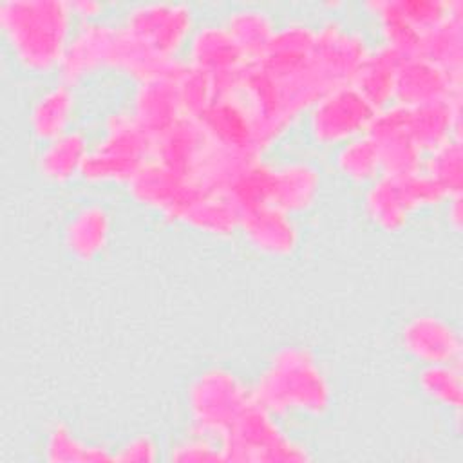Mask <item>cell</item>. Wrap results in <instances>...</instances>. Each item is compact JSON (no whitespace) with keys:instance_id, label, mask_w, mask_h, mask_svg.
Masks as SVG:
<instances>
[{"instance_id":"cell-1","label":"cell","mask_w":463,"mask_h":463,"mask_svg":"<svg viewBox=\"0 0 463 463\" xmlns=\"http://www.w3.org/2000/svg\"><path fill=\"white\" fill-rule=\"evenodd\" d=\"M72 11L61 0H5L0 25L16 61L36 74L58 71L71 40Z\"/></svg>"},{"instance_id":"cell-2","label":"cell","mask_w":463,"mask_h":463,"mask_svg":"<svg viewBox=\"0 0 463 463\" xmlns=\"http://www.w3.org/2000/svg\"><path fill=\"white\" fill-rule=\"evenodd\" d=\"M250 391L251 400L273 416H322L331 405L326 373L306 347L297 345L279 349Z\"/></svg>"},{"instance_id":"cell-3","label":"cell","mask_w":463,"mask_h":463,"mask_svg":"<svg viewBox=\"0 0 463 463\" xmlns=\"http://www.w3.org/2000/svg\"><path fill=\"white\" fill-rule=\"evenodd\" d=\"M219 443L224 461L298 463L311 459L307 449L286 436L275 416L253 400L224 430Z\"/></svg>"},{"instance_id":"cell-4","label":"cell","mask_w":463,"mask_h":463,"mask_svg":"<svg viewBox=\"0 0 463 463\" xmlns=\"http://www.w3.org/2000/svg\"><path fill=\"white\" fill-rule=\"evenodd\" d=\"M251 402V391L222 367L203 371L188 389L192 432L221 439L224 430Z\"/></svg>"},{"instance_id":"cell-5","label":"cell","mask_w":463,"mask_h":463,"mask_svg":"<svg viewBox=\"0 0 463 463\" xmlns=\"http://www.w3.org/2000/svg\"><path fill=\"white\" fill-rule=\"evenodd\" d=\"M121 27L163 58H175L194 33V11L181 2H146L130 7Z\"/></svg>"},{"instance_id":"cell-6","label":"cell","mask_w":463,"mask_h":463,"mask_svg":"<svg viewBox=\"0 0 463 463\" xmlns=\"http://www.w3.org/2000/svg\"><path fill=\"white\" fill-rule=\"evenodd\" d=\"M374 109L351 85L327 90L309 110L307 128L320 145H342L367 132Z\"/></svg>"},{"instance_id":"cell-7","label":"cell","mask_w":463,"mask_h":463,"mask_svg":"<svg viewBox=\"0 0 463 463\" xmlns=\"http://www.w3.org/2000/svg\"><path fill=\"white\" fill-rule=\"evenodd\" d=\"M130 195L143 206L161 212L170 221H179L188 204L204 190L190 177L166 165L146 159L127 183Z\"/></svg>"},{"instance_id":"cell-8","label":"cell","mask_w":463,"mask_h":463,"mask_svg":"<svg viewBox=\"0 0 463 463\" xmlns=\"http://www.w3.org/2000/svg\"><path fill=\"white\" fill-rule=\"evenodd\" d=\"M369 51L364 34L336 20H327L315 29L313 65L331 89L351 83Z\"/></svg>"},{"instance_id":"cell-9","label":"cell","mask_w":463,"mask_h":463,"mask_svg":"<svg viewBox=\"0 0 463 463\" xmlns=\"http://www.w3.org/2000/svg\"><path fill=\"white\" fill-rule=\"evenodd\" d=\"M365 134L378 148L382 174L402 177L421 170L423 152L409 132L407 107L391 103L376 110Z\"/></svg>"},{"instance_id":"cell-10","label":"cell","mask_w":463,"mask_h":463,"mask_svg":"<svg viewBox=\"0 0 463 463\" xmlns=\"http://www.w3.org/2000/svg\"><path fill=\"white\" fill-rule=\"evenodd\" d=\"M118 25L89 20L83 22L71 36L58 65L60 81L74 87L83 78L99 69H109L110 49Z\"/></svg>"},{"instance_id":"cell-11","label":"cell","mask_w":463,"mask_h":463,"mask_svg":"<svg viewBox=\"0 0 463 463\" xmlns=\"http://www.w3.org/2000/svg\"><path fill=\"white\" fill-rule=\"evenodd\" d=\"M197 119L212 143L237 152L262 156L253 118L239 96L215 98Z\"/></svg>"},{"instance_id":"cell-12","label":"cell","mask_w":463,"mask_h":463,"mask_svg":"<svg viewBox=\"0 0 463 463\" xmlns=\"http://www.w3.org/2000/svg\"><path fill=\"white\" fill-rule=\"evenodd\" d=\"M456 96H461V80L421 56H409L400 61L392 103L416 107Z\"/></svg>"},{"instance_id":"cell-13","label":"cell","mask_w":463,"mask_h":463,"mask_svg":"<svg viewBox=\"0 0 463 463\" xmlns=\"http://www.w3.org/2000/svg\"><path fill=\"white\" fill-rule=\"evenodd\" d=\"M402 345L425 365L461 362L463 344L458 329L434 315L412 317L402 329Z\"/></svg>"},{"instance_id":"cell-14","label":"cell","mask_w":463,"mask_h":463,"mask_svg":"<svg viewBox=\"0 0 463 463\" xmlns=\"http://www.w3.org/2000/svg\"><path fill=\"white\" fill-rule=\"evenodd\" d=\"M183 61L165 74L139 81L134 92L130 114L154 137L183 118L175 85Z\"/></svg>"},{"instance_id":"cell-15","label":"cell","mask_w":463,"mask_h":463,"mask_svg":"<svg viewBox=\"0 0 463 463\" xmlns=\"http://www.w3.org/2000/svg\"><path fill=\"white\" fill-rule=\"evenodd\" d=\"M239 230L251 248L271 257L293 253L298 242V230L291 215L271 203L242 212Z\"/></svg>"},{"instance_id":"cell-16","label":"cell","mask_w":463,"mask_h":463,"mask_svg":"<svg viewBox=\"0 0 463 463\" xmlns=\"http://www.w3.org/2000/svg\"><path fill=\"white\" fill-rule=\"evenodd\" d=\"M210 143L199 119L183 116L154 137L152 159L192 177Z\"/></svg>"},{"instance_id":"cell-17","label":"cell","mask_w":463,"mask_h":463,"mask_svg":"<svg viewBox=\"0 0 463 463\" xmlns=\"http://www.w3.org/2000/svg\"><path fill=\"white\" fill-rule=\"evenodd\" d=\"M407 127L423 154L461 137V96L407 107Z\"/></svg>"},{"instance_id":"cell-18","label":"cell","mask_w":463,"mask_h":463,"mask_svg":"<svg viewBox=\"0 0 463 463\" xmlns=\"http://www.w3.org/2000/svg\"><path fill=\"white\" fill-rule=\"evenodd\" d=\"M315 29L302 22L277 27L264 52L255 60L273 76H286L313 61Z\"/></svg>"},{"instance_id":"cell-19","label":"cell","mask_w":463,"mask_h":463,"mask_svg":"<svg viewBox=\"0 0 463 463\" xmlns=\"http://www.w3.org/2000/svg\"><path fill=\"white\" fill-rule=\"evenodd\" d=\"M188 63L210 76L226 74L248 63L224 24H204L188 40Z\"/></svg>"},{"instance_id":"cell-20","label":"cell","mask_w":463,"mask_h":463,"mask_svg":"<svg viewBox=\"0 0 463 463\" xmlns=\"http://www.w3.org/2000/svg\"><path fill=\"white\" fill-rule=\"evenodd\" d=\"M365 210L373 222L385 232H398L407 222L412 212L418 210L405 177L378 175L371 181L365 194Z\"/></svg>"},{"instance_id":"cell-21","label":"cell","mask_w":463,"mask_h":463,"mask_svg":"<svg viewBox=\"0 0 463 463\" xmlns=\"http://www.w3.org/2000/svg\"><path fill=\"white\" fill-rule=\"evenodd\" d=\"M418 56L443 69L450 76L463 78V4L438 25L421 33Z\"/></svg>"},{"instance_id":"cell-22","label":"cell","mask_w":463,"mask_h":463,"mask_svg":"<svg viewBox=\"0 0 463 463\" xmlns=\"http://www.w3.org/2000/svg\"><path fill=\"white\" fill-rule=\"evenodd\" d=\"M320 192V172L307 161H288L275 166L271 204L286 213H300L311 208Z\"/></svg>"},{"instance_id":"cell-23","label":"cell","mask_w":463,"mask_h":463,"mask_svg":"<svg viewBox=\"0 0 463 463\" xmlns=\"http://www.w3.org/2000/svg\"><path fill=\"white\" fill-rule=\"evenodd\" d=\"M403 58L385 45L371 49L351 85L367 99V103L380 110L394 101V83L400 61Z\"/></svg>"},{"instance_id":"cell-24","label":"cell","mask_w":463,"mask_h":463,"mask_svg":"<svg viewBox=\"0 0 463 463\" xmlns=\"http://www.w3.org/2000/svg\"><path fill=\"white\" fill-rule=\"evenodd\" d=\"M89 150V139L83 132L67 130L61 136L45 141L36 157L38 172L47 181L65 183L80 175Z\"/></svg>"},{"instance_id":"cell-25","label":"cell","mask_w":463,"mask_h":463,"mask_svg":"<svg viewBox=\"0 0 463 463\" xmlns=\"http://www.w3.org/2000/svg\"><path fill=\"white\" fill-rule=\"evenodd\" d=\"M74 90L71 85L60 81L42 92L29 112V125L33 134L45 141H51L69 130V123L74 114Z\"/></svg>"},{"instance_id":"cell-26","label":"cell","mask_w":463,"mask_h":463,"mask_svg":"<svg viewBox=\"0 0 463 463\" xmlns=\"http://www.w3.org/2000/svg\"><path fill=\"white\" fill-rule=\"evenodd\" d=\"M177 222L210 235H230L239 230L241 212L226 194L203 192L183 212Z\"/></svg>"},{"instance_id":"cell-27","label":"cell","mask_w":463,"mask_h":463,"mask_svg":"<svg viewBox=\"0 0 463 463\" xmlns=\"http://www.w3.org/2000/svg\"><path fill=\"white\" fill-rule=\"evenodd\" d=\"M110 233V215L99 204H87L80 208L65 228L67 250L81 259H94L107 244Z\"/></svg>"},{"instance_id":"cell-28","label":"cell","mask_w":463,"mask_h":463,"mask_svg":"<svg viewBox=\"0 0 463 463\" xmlns=\"http://www.w3.org/2000/svg\"><path fill=\"white\" fill-rule=\"evenodd\" d=\"M105 152L136 159L146 161L152 157L154 148V136L148 134L136 118L128 112H114L105 121V134L94 145Z\"/></svg>"},{"instance_id":"cell-29","label":"cell","mask_w":463,"mask_h":463,"mask_svg":"<svg viewBox=\"0 0 463 463\" xmlns=\"http://www.w3.org/2000/svg\"><path fill=\"white\" fill-rule=\"evenodd\" d=\"M224 27L248 61L259 60L277 29L269 13L259 7H241L232 11Z\"/></svg>"},{"instance_id":"cell-30","label":"cell","mask_w":463,"mask_h":463,"mask_svg":"<svg viewBox=\"0 0 463 463\" xmlns=\"http://www.w3.org/2000/svg\"><path fill=\"white\" fill-rule=\"evenodd\" d=\"M259 156L237 152L215 143H210L208 150L204 152L201 163L197 165L195 172L190 179H194L204 192L224 194L235 175L253 159Z\"/></svg>"},{"instance_id":"cell-31","label":"cell","mask_w":463,"mask_h":463,"mask_svg":"<svg viewBox=\"0 0 463 463\" xmlns=\"http://www.w3.org/2000/svg\"><path fill=\"white\" fill-rule=\"evenodd\" d=\"M275 184V166L266 163L262 156L253 157L232 181L224 192L239 212H248L271 203Z\"/></svg>"},{"instance_id":"cell-32","label":"cell","mask_w":463,"mask_h":463,"mask_svg":"<svg viewBox=\"0 0 463 463\" xmlns=\"http://www.w3.org/2000/svg\"><path fill=\"white\" fill-rule=\"evenodd\" d=\"M421 170L441 188L445 197L459 195L463 186L461 137H452L423 157Z\"/></svg>"},{"instance_id":"cell-33","label":"cell","mask_w":463,"mask_h":463,"mask_svg":"<svg viewBox=\"0 0 463 463\" xmlns=\"http://www.w3.org/2000/svg\"><path fill=\"white\" fill-rule=\"evenodd\" d=\"M365 7L371 9V13L376 16L383 40L382 45L389 47L402 58L418 56L421 33L400 16V13L392 5V0H373L365 4Z\"/></svg>"},{"instance_id":"cell-34","label":"cell","mask_w":463,"mask_h":463,"mask_svg":"<svg viewBox=\"0 0 463 463\" xmlns=\"http://www.w3.org/2000/svg\"><path fill=\"white\" fill-rule=\"evenodd\" d=\"M338 172L353 183H371L382 175L380 156L374 141L367 136H356L340 145L336 152Z\"/></svg>"},{"instance_id":"cell-35","label":"cell","mask_w":463,"mask_h":463,"mask_svg":"<svg viewBox=\"0 0 463 463\" xmlns=\"http://www.w3.org/2000/svg\"><path fill=\"white\" fill-rule=\"evenodd\" d=\"M45 458L54 463H105L114 461V452L105 447L81 443L67 425L54 423L47 434Z\"/></svg>"},{"instance_id":"cell-36","label":"cell","mask_w":463,"mask_h":463,"mask_svg":"<svg viewBox=\"0 0 463 463\" xmlns=\"http://www.w3.org/2000/svg\"><path fill=\"white\" fill-rule=\"evenodd\" d=\"M418 385L425 396L432 402L456 409H461L463 402V380L461 369L454 364H427L418 373Z\"/></svg>"},{"instance_id":"cell-37","label":"cell","mask_w":463,"mask_h":463,"mask_svg":"<svg viewBox=\"0 0 463 463\" xmlns=\"http://www.w3.org/2000/svg\"><path fill=\"white\" fill-rule=\"evenodd\" d=\"M175 85L183 116L199 118L215 99L212 76L190 63H183Z\"/></svg>"},{"instance_id":"cell-38","label":"cell","mask_w":463,"mask_h":463,"mask_svg":"<svg viewBox=\"0 0 463 463\" xmlns=\"http://www.w3.org/2000/svg\"><path fill=\"white\" fill-rule=\"evenodd\" d=\"M145 161H136L92 146L83 161L80 175L90 183H128Z\"/></svg>"},{"instance_id":"cell-39","label":"cell","mask_w":463,"mask_h":463,"mask_svg":"<svg viewBox=\"0 0 463 463\" xmlns=\"http://www.w3.org/2000/svg\"><path fill=\"white\" fill-rule=\"evenodd\" d=\"M459 0H392L400 16L416 31L425 33L445 20Z\"/></svg>"},{"instance_id":"cell-40","label":"cell","mask_w":463,"mask_h":463,"mask_svg":"<svg viewBox=\"0 0 463 463\" xmlns=\"http://www.w3.org/2000/svg\"><path fill=\"white\" fill-rule=\"evenodd\" d=\"M168 458L172 461H224L221 443L197 432L174 445Z\"/></svg>"},{"instance_id":"cell-41","label":"cell","mask_w":463,"mask_h":463,"mask_svg":"<svg viewBox=\"0 0 463 463\" xmlns=\"http://www.w3.org/2000/svg\"><path fill=\"white\" fill-rule=\"evenodd\" d=\"M157 458V445L148 436H136L123 443L118 452H114V461H154Z\"/></svg>"},{"instance_id":"cell-42","label":"cell","mask_w":463,"mask_h":463,"mask_svg":"<svg viewBox=\"0 0 463 463\" xmlns=\"http://www.w3.org/2000/svg\"><path fill=\"white\" fill-rule=\"evenodd\" d=\"M72 14H78L83 18V22L89 20H98L99 11L103 9V5L99 2L94 0H76V2H69Z\"/></svg>"},{"instance_id":"cell-43","label":"cell","mask_w":463,"mask_h":463,"mask_svg":"<svg viewBox=\"0 0 463 463\" xmlns=\"http://www.w3.org/2000/svg\"><path fill=\"white\" fill-rule=\"evenodd\" d=\"M449 222L454 230L461 228V194L449 197Z\"/></svg>"}]
</instances>
